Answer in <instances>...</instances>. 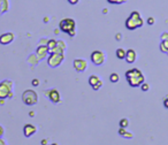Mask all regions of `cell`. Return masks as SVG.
<instances>
[{"label":"cell","instance_id":"1","mask_svg":"<svg viewBox=\"0 0 168 145\" xmlns=\"http://www.w3.org/2000/svg\"><path fill=\"white\" fill-rule=\"evenodd\" d=\"M126 78H127L128 84L132 88L141 86L144 83V80H145L142 70H139L137 68H131V69L127 70L126 71Z\"/></svg>","mask_w":168,"mask_h":145},{"label":"cell","instance_id":"2","mask_svg":"<svg viewBox=\"0 0 168 145\" xmlns=\"http://www.w3.org/2000/svg\"><path fill=\"white\" fill-rule=\"evenodd\" d=\"M143 24H144V21L142 18L139 12H137V10L131 12V14L126 20V28L128 30H136L137 28L143 27Z\"/></svg>","mask_w":168,"mask_h":145},{"label":"cell","instance_id":"3","mask_svg":"<svg viewBox=\"0 0 168 145\" xmlns=\"http://www.w3.org/2000/svg\"><path fill=\"white\" fill-rule=\"evenodd\" d=\"M59 29L62 32L68 33L70 37H74L76 35V22H75V20H73L70 17L62 18L59 23Z\"/></svg>","mask_w":168,"mask_h":145},{"label":"cell","instance_id":"4","mask_svg":"<svg viewBox=\"0 0 168 145\" xmlns=\"http://www.w3.org/2000/svg\"><path fill=\"white\" fill-rule=\"evenodd\" d=\"M22 100L28 106H33L38 103V95L35 90H25L22 93Z\"/></svg>","mask_w":168,"mask_h":145},{"label":"cell","instance_id":"5","mask_svg":"<svg viewBox=\"0 0 168 145\" xmlns=\"http://www.w3.org/2000/svg\"><path fill=\"white\" fill-rule=\"evenodd\" d=\"M65 59V55L64 54H59V53H50L48 57H47V65L51 67V68H57L59 67L62 61Z\"/></svg>","mask_w":168,"mask_h":145},{"label":"cell","instance_id":"6","mask_svg":"<svg viewBox=\"0 0 168 145\" xmlns=\"http://www.w3.org/2000/svg\"><path fill=\"white\" fill-rule=\"evenodd\" d=\"M13 82L9 80H5L0 83V99H6L12 93Z\"/></svg>","mask_w":168,"mask_h":145},{"label":"cell","instance_id":"7","mask_svg":"<svg viewBox=\"0 0 168 145\" xmlns=\"http://www.w3.org/2000/svg\"><path fill=\"white\" fill-rule=\"evenodd\" d=\"M91 61L96 66H101L105 62V53L101 51H93L91 53Z\"/></svg>","mask_w":168,"mask_h":145},{"label":"cell","instance_id":"8","mask_svg":"<svg viewBox=\"0 0 168 145\" xmlns=\"http://www.w3.org/2000/svg\"><path fill=\"white\" fill-rule=\"evenodd\" d=\"M48 47L47 45H38L37 47V51H36V55L38 58V60H44L45 58H47V54H48Z\"/></svg>","mask_w":168,"mask_h":145},{"label":"cell","instance_id":"9","mask_svg":"<svg viewBox=\"0 0 168 145\" xmlns=\"http://www.w3.org/2000/svg\"><path fill=\"white\" fill-rule=\"evenodd\" d=\"M73 65H74V68L80 73L85 71L86 68H87V61L84 60V59H75Z\"/></svg>","mask_w":168,"mask_h":145},{"label":"cell","instance_id":"10","mask_svg":"<svg viewBox=\"0 0 168 145\" xmlns=\"http://www.w3.org/2000/svg\"><path fill=\"white\" fill-rule=\"evenodd\" d=\"M45 93H46V97H48V99H50L53 104H58V103L60 101V93H59L58 90L51 89V90L46 91Z\"/></svg>","mask_w":168,"mask_h":145},{"label":"cell","instance_id":"11","mask_svg":"<svg viewBox=\"0 0 168 145\" xmlns=\"http://www.w3.org/2000/svg\"><path fill=\"white\" fill-rule=\"evenodd\" d=\"M14 39H15V35L13 32H6V33H2L0 36V44L1 45H8Z\"/></svg>","mask_w":168,"mask_h":145},{"label":"cell","instance_id":"12","mask_svg":"<svg viewBox=\"0 0 168 145\" xmlns=\"http://www.w3.org/2000/svg\"><path fill=\"white\" fill-rule=\"evenodd\" d=\"M66 48H67L66 43H65L64 40H58V42H57V46H55V47H54L50 53H59V54H64L65 51H66Z\"/></svg>","mask_w":168,"mask_h":145},{"label":"cell","instance_id":"13","mask_svg":"<svg viewBox=\"0 0 168 145\" xmlns=\"http://www.w3.org/2000/svg\"><path fill=\"white\" fill-rule=\"evenodd\" d=\"M137 59V54H136V51L132 50V48H129L126 51V58L124 60L128 62V63H134Z\"/></svg>","mask_w":168,"mask_h":145},{"label":"cell","instance_id":"14","mask_svg":"<svg viewBox=\"0 0 168 145\" xmlns=\"http://www.w3.org/2000/svg\"><path fill=\"white\" fill-rule=\"evenodd\" d=\"M36 131H37V128L31 123H28L23 127V134L25 137H31L32 135L36 134Z\"/></svg>","mask_w":168,"mask_h":145},{"label":"cell","instance_id":"15","mask_svg":"<svg viewBox=\"0 0 168 145\" xmlns=\"http://www.w3.org/2000/svg\"><path fill=\"white\" fill-rule=\"evenodd\" d=\"M161 43H160V50L164 53H168V32H164L160 37Z\"/></svg>","mask_w":168,"mask_h":145},{"label":"cell","instance_id":"16","mask_svg":"<svg viewBox=\"0 0 168 145\" xmlns=\"http://www.w3.org/2000/svg\"><path fill=\"white\" fill-rule=\"evenodd\" d=\"M9 7H10L9 0H0V15L6 13V12H8Z\"/></svg>","mask_w":168,"mask_h":145},{"label":"cell","instance_id":"17","mask_svg":"<svg viewBox=\"0 0 168 145\" xmlns=\"http://www.w3.org/2000/svg\"><path fill=\"white\" fill-rule=\"evenodd\" d=\"M115 55H116L117 59L124 60V58H126V50L124 48H117L116 52H115Z\"/></svg>","mask_w":168,"mask_h":145},{"label":"cell","instance_id":"18","mask_svg":"<svg viewBox=\"0 0 168 145\" xmlns=\"http://www.w3.org/2000/svg\"><path fill=\"white\" fill-rule=\"evenodd\" d=\"M99 81H100V78H99V76H97V75H91V76L89 77V84L91 85V88L94 86Z\"/></svg>","mask_w":168,"mask_h":145},{"label":"cell","instance_id":"19","mask_svg":"<svg viewBox=\"0 0 168 145\" xmlns=\"http://www.w3.org/2000/svg\"><path fill=\"white\" fill-rule=\"evenodd\" d=\"M57 42L55 39H48V43H47V47H48V52H51L55 46H57Z\"/></svg>","mask_w":168,"mask_h":145},{"label":"cell","instance_id":"20","mask_svg":"<svg viewBox=\"0 0 168 145\" xmlns=\"http://www.w3.org/2000/svg\"><path fill=\"white\" fill-rule=\"evenodd\" d=\"M119 80H120V77H119V75L116 73H112L109 75V81L112 83H116V82H119Z\"/></svg>","mask_w":168,"mask_h":145},{"label":"cell","instance_id":"21","mask_svg":"<svg viewBox=\"0 0 168 145\" xmlns=\"http://www.w3.org/2000/svg\"><path fill=\"white\" fill-rule=\"evenodd\" d=\"M38 61H39V60H38L37 55H35V54L30 55V57H29V59H28V62H30L31 65H35V63H37Z\"/></svg>","mask_w":168,"mask_h":145},{"label":"cell","instance_id":"22","mask_svg":"<svg viewBox=\"0 0 168 145\" xmlns=\"http://www.w3.org/2000/svg\"><path fill=\"white\" fill-rule=\"evenodd\" d=\"M128 126H129V121H128L127 119H121V120H120V127L127 128Z\"/></svg>","mask_w":168,"mask_h":145},{"label":"cell","instance_id":"23","mask_svg":"<svg viewBox=\"0 0 168 145\" xmlns=\"http://www.w3.org/2000/svg\"><path fill=\"white\" fill-rule=\"evenodd\" d=\"M127 0H107V2L112 3V5H121V3H124Z\"/></svg>","mask_w":168,"mask_h":145},{"label":"cell","instance_id":"24","mask_svg":"<svg viewBox=\"0 0 168 145\" xmlns=\"http://www.w3.org/2000/svg\"><path fill=\"white\" fill-rule=\"evenodd\" d=\"M101 86H102V81H101V80H100V81H99V82H98V83H97V84H96V85H94V86H92V89H93V90H96V91H97V90H99V89H100V88H101Z\"/></svg>","mask_w":168,"mask_h":145},{"label":"cell","instance_id":"25","mask_svg":"<svg viewBox=\"0 0 168 145\" xmlns=\"http://www.w3.org/2000/svg\"><path fill=\"white\" fill-rule=\"evenodd\" d=\"M141 89H142L143 91H148V90L150 89V85H149L148 83H143V84L141 85Z\"/></svg>","mask_w":168,"mask_h":145},{"label":"cell","instance_id":"26","mask_svg":"<svg viewBox=\"0 0 168 145\" xmlns=\"http://www.w3.org/2000/svg\"><path fill=\"white\" fill-rule=\"evenodd\" d=\"M148 24H150V25H153V24H154V17L150 16V17L148 18Z\"/></svg>","mask_w":168,"mask_h":145},{"label":"cell","instance_id":"27","mask_svg":"<svg viewBox=\"0 0 168 145\" xmlns=\"http://www.w3.org/2000/svg\"><path fill=\"white\" fill-rule=\"evenodd\" d=\"M126 129L124 128H122V127H120V129H119V135H121V136H124V134H126Z\"/></svg>","mask_w":168,"mask_h":145},{"label":"cell","instance_id":"28","mask_svg":"<svg viewBox=\"0 0 168 145\" xmlns=\"http://www.w3.org/2000/svg\"><path fill=\"white\" fill-rule=\"evenodd\" d=\"M47 43H48V39H46V38H42L39 45H47Z\"/></svg>","mask_w":168,"mask_h":145},{"label":"cell","instance_id":"29","mask_svg":"<svg viewBox=\"0 0 168 145\" xmlns=\"http://www.w3.org/2000/svg\"><path fill=\"white\" fill-rule=\"evenodd\" d=\"M31 84H32L33 86H38V85H39V81H38L37 78H35V80H32V82H31Z\"/></svg>","mask_w":168,"mask_h":145},{"label":"cell","instance_id":"30","mask_svg":"<svg viewBox=\"0 0 168 145\" xmlns=\"http://www.w3.org/2000/svg\"><path fill=\"white\" fill-rule=\"evenodd\" d=\"M123 137H126V138H131V137H132V134L129 133V131H126V134H124Z\"/></svg>","mask_w":168,"mask_h":145},{"label":"cell","instance_id":"31","mask_svg":"<svg viewBox=\"0 0 168 145\" xmlns=\"http://www.w3.org/2000/svg\"><path fill=\"white\" fill-rule=\"evenodd\" d=\"M70 5H77L79 2H80V0H67Z\"/></svg>","mask_w":168,"mask_h":145},{"label":"cell","instance_id":"32","mask_svg":"<svg viewBox=\"0 0 168 145\" xmlns=\"http://www.w3.org/2000/svg\"><path fill=\"white\" fill-rule=\"evenodd\" d=\"M164 106H165L166 108H168V97L164 99Z\"/></svg>","mask_w":168,"mask_h":145},{"label":"cell","instance_id":"33","mask_svg":"<svg viewBox=\"0 0 168 145\" xmlns=\"http://www.w3.org/2000/svg\"><path fill=\"white\" fill-rule=\"evenodd\" d=\"M3 135V128L0 126V138H1V136Z\"/></svg>","mask_w":168,"mask_h":145},{"label":"cell","instance_id":"34","mask_svg":"<svg viewBox=\"0 0 168 145\" xmlns=\"http://www.w3.org/2000/svg\"><path fill=\"white\" fill-rule=\"evenodd\" d=\"M120 38H122V35L121 33H117L116 35V40H120Z\"/></svg>","mask_w":168,"mask_h":145},{"label":"cell","instance_id":"35","mask_svg":"<svg viewBox=\"0 0 168 145\" xmlns=\"http://www.w3.org/2000/svg\"><path fill=\"white\" fill-rule=\"evenodd\" d=\"M42 145H47V140H42Z\"/></svg>","mask_w":168,"mask_h":145},{"label":"cell","instance_id":"36","mask_svg":"<svg viewBox=\"0 0 168 145\" xmlns=\"http://www.w3.org/2000/svg\"><path fill=\"white\" fill-rule=\"evenodd\" d=\"M5 104V99H0V105H3Z\"/></svg>","mask_w":168,"mask_h":145},{"label":"cell","instance_id":"37","mask_svg":"<svg viewBox=\"0 0 168 145\" xmlns=\"http://www.w3.org/2000/svg\"><path fill=\"white\" fill-rule=\"evenodd\" d=\"M0 145H6V143H5V142H3L1 138H0Z\"/></svg>","mask_w":168,"mask_h":145},{"label":"cell","instance_id":"38","mask_svg":"<svg viewBox=\"0 0 168 145\" xmlns=\"http://www.w3.org/2000/svg\"><path fill=\"white\" fill-rule=\"evenodd\" d=\"M44 22L47 23V22H48V17H45V18H44Z\"/></svg>","mask_w":168,"mask_h":145},{"label":"cell","instance_id":"39","mask_svg":"<svg viewBox=\"0 0 168 145\" xmlns=\"http://www.w3.org/2000/svg\"><path fill=\"white\" fill-rule=\"evenodd\" d=\"M59 30H60V29H55V31H54V33H59Z\"/></svg>","mask_w":168,"mask_h":145},{"label":"cell","instance_id":"40","mask_svg":"<svg viewBox=\"0 0 168 145\" xmlns=\"http://www.w3.org/2000/svg\"><path fill=\"white\" fill-rule=\"evenodd\" d=\"M50 145H58V144H55V143H53V144H50Z\"/></svg>","mask_w":168,"mask_h":145}]
</instances>
